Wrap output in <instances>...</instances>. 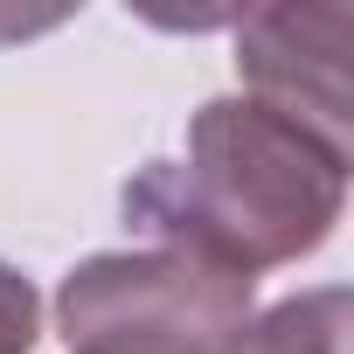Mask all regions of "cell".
Instances as JSON below:
<instances>
[{
	"instance_id": "1",
	"label": "cell",
	"mask_w": 354,
	"mask_h": 354,
	"mask_svg": "<svg viewBox=\"0 0 354 354\" xmlns=\"http://www.w3.org/2000/svg\"><path fill=\"white\" fill-rule=\"evenodd\" d=\"M347 160V146H326L257 97H209L188 118V153L125 181V223L160 236V250L257 285V271L299 264L333 236Z\"/></svg>"
},
{
	"instance_id": "2",
	"label": "cell",
	"mask_w": 354,
	"mask_h": 354,
	"mask_svg": "<svg viewBox=\"0 0 354 354\" xmlns=\"http://www.w3.org/2000/svg\"><path fill=\"white\" fill-rule=\"evenodd\" d=\"M250 326V278L181 250H97L56 292L70 354H230Z\"/></svg>"
},
{
	"instance_id": "3",
	"label": "cell",
	"mask_w": 354,
	"mask_h": 354,
	"mask_svg": "<svg viewBox=\"0 0 354 354\" xmlns=\"http://www.w3.org/2000/svg\"><path fill=\"white\" fill-rule=\"evenodd\" d=\"M347 8H264L236 28V70L243 97L285 111L292 125L319 132L326 146L354 153V111H347Z\"/></svg>"
},
{
	"instance_id": "4",
	"label": "cell",
	"mask_w": 354,
	"mask_h": 354,
	"mask_svg": "<svg viewBox=\"0 0 354 354\" xmlns=\"http://www.w3.org/2000/svg\"><path fill=\"white\" fill-rule=\"evenodd\" d=\"M230 354H347V292L319 285V292L271 306L264 319H250L236 333Z\"/></svg>"
},
{
	"instance_id": "5",
	"label": "cell",
	"mask_w": 354,
	"mask_h": 354,
	"mask_svg": "<svg viewBox=\"0 0 354 354\" xmlns=\"http://www.w3.org/2000/svg\"><path fill=\"white\" fill-rule=\"evenodd\" d=\"M35 333H42V299L35 285L0 264V354H35Z\"/></svg>"
}]
</instances>
